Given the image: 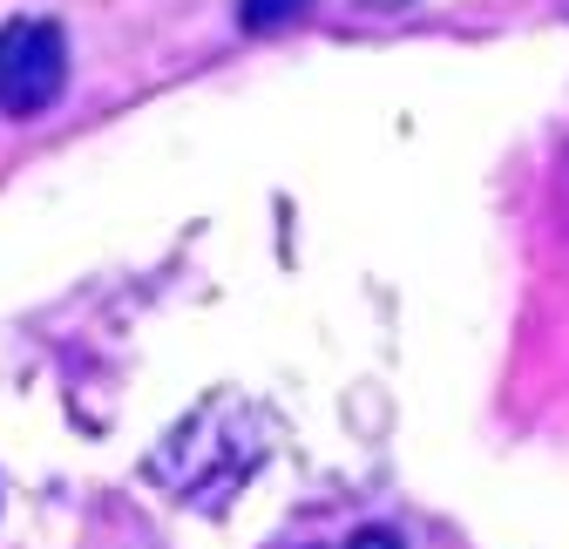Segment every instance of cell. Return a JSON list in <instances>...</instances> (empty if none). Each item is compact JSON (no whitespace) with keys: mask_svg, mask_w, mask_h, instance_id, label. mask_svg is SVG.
<instances>
[{"mask_svg":"<svg viewBox=\"0 0 569 549\" xmlns=\"http://www.w3.org/2000/svg\"><path fill=\"white\" fill-rule=\"evenodd\" d=\"M68 89V34L48 14H14L0 28V116H41Z\"/></svg>","mask_w":569,"mask_h":549,"instance_id":"cell-1","label":"cell"},{"mask_svg":"<svg viewBox=\"0 0 569 549\" xmlns=\"http://www.w3.org/2000/svg\"><path fill=\"white\" fill-rule=\"evenodd\" d=\"M312 8V0H238V21L251 28V34H271V28H284V21H299Z\"/></svg>","mask_w":569,"mask_h":549,"instance_id":"cell-2","label":"cell"},{"mask_svg":"<svg viewBox=\"0 0 569 549\" xmlns=\"http://www.w3.org/2000/svg\"><path fill=\"white\" fill-rule=\"evenodd\" d=\"M346 549H400V542H393V536H387V529H360V536H352V542H346Z\"/></svg>","mask_w":569,"mask_h":549,"instance_id":"cell-3","label":"cell"},{"mask_svg":"<svg viewBox=\"0 0 569 549\" xmlns=\"http://www.w3.org/2000/svg\"><path fill=\"white\" fill-rule=\"evenodd\" d=\"M373 8H407V0H373Z\"/></svg>","mask_w":569,"mask_h":549,"instance_id":"cell-4","label":"cell"}]
</instances>
